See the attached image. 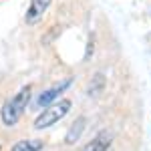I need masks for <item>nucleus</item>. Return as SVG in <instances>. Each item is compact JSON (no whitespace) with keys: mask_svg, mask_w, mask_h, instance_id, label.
Wrapping results in <instances>:
<instances>
[{"mask_svg":"<svg viewBox=\"0 0 151 151\" xmlns=\"http://www.w3.org/2000/svg\"><path fill=\"white\" fill-rule=\"evenodd\" d=\"M70 85V79H65L63 83H58L57 87H52V89H48V91H45V93H40V97L36 99V107H42V109H47L48 105L52 103L55 99H57L58 95L63 93L67 87Z\"/></svg>","mask_w":151,"mask_h":151,"instance_id":"nucleus-3","label":"nucleus"},{"mask_svg":"<svg viewBox=\"0 0 151 151\" xmlns=\"http://www.w3.org/2000/svg\"><path fill=\"white\" fill-rule=\"evenodd\" d=\"M85 123H87V119H85V117H79V119L73 123V127L67 131V135H65V143H69V145L77 143L79 137H81V133L85 131Z\"/></svg>","mask_w":151,"mask_h":151,"instance_id":"nucleus-5","label":"nucleus"},{"mask_svg":"<svg viewBox=\"0 0 151 151\" xmlns=\"http://www.w3.org/2000/svg\"><path fill=\"white\" fill-rule=\"evenodd\" d=\"M111 145V135L109 133H101L99 137H95L89 145H85L81 151H107Z\"/></svg>","mask_w":151,"mask_h":151,"instance_id":"nucleus-6","label":"nucleus"},{"mask_svg":"<svg viewBox=\"0 0 151 151\" xmlns=\"http://www.w3.org/2000/svg\"><path fill=\"white\" fill-rule=\"evenodd\" d=\"M48 6H50V0H30V6H28V12H26V22L28 24L38 22Z\"/></svg>","mask_w":151,"mask_h":151,"instance_id":"nucleus-4","label":"nucleus"},{"mask_svg":"<svg viewBox=\"0 0 151 151\" xmlns=\"http://www.w3.org/2000/svg\"><path fill=\"white\" fill-rule=\"evenodd\" d=\"M30 93H32V87L26 85V87H22L14 97H10L6 103L2 105V109H0V119H2V123H4L6 127H14V125L20 121L24 109H26V105L30 101Z\"/></svg>","mask_w":151,"mask_h":151,"instance_id":"nucleus-1","label":"nucleus"},{"mask_svg":"<svg viewBox=\"0 0 151 151\" xmlns=\"http://www.w3.org/2000/svg\"><path fill=\"white\" fill-rule=\"evenodd\" d=\"M70 101L69 99H60L58 103H55V105H48L47 109L40 113V115L36 117V121H35V127L36 129H47V127H50V125H55V123H58L63 117L67 115L70 111Z\"/></svg>","mask_w":151,"mask_h":151,"instance_id":"nucleus-2","label":"nucleus"},{"mask_svg":"<svg viewBox=\"0 0 151 151\" xmlns=\"http://www.w3.org/2000/svg\"><path fill=\"white\" fill-rule=\"evenodd\" d=\"M45 143L40 139H20L10 147V151H40Z\"/></svg>","mask_w":151,"mask_h":151,"instance_id":"nucleus-7","label":"nucleus"}]
</instances>
